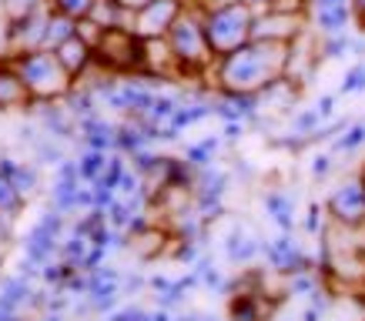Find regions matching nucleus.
Instances as JSON below:
<instances>
[{
	"mask_svg": "<svg viewBox=\"0 0 365 321\" xmlns=\"http://www.w3.org/2000/svg\"><path fill=\"white\" fill-rule=\"evenodd\" d=\"M352 88H365V67H362V70H352V74H349V84H345V90H352Z\"/></svg>",
	"mask_w": 365,
	"mask_h": 321,
	"instance_id": "2",
	"label": "nucleus"
},
{
	"mask_svg": "<svg viewBox=\"0 0 365 321\" xmlns=\"http://www.w3.org/2000/svg\"><path fill=\"white\" fill-rule=\"evenodd\" d=\"M118 4H121V7H148L151 0H118Z\"/></svg>",
	"mask_w": 365,
	"mask_h": 321,
	"instance_id": "3",
	"label": "nucleus"
},
{
	"mask_svg": "<svg viewBox=\"0 0 365 321\" xmlns=\"http://www.w3.org/2000/svg\"><path fill=\"white\" fill-rule=\"evenodd\" d=\"M17 100H27V88L24 80L14 74L11 67H0V107H11Z\"/></svg>",
	"mask_w": 365,
	"mask_h": 321,
	"instance_id": "1",
	"label": "nucleus"
}]
</instances>
